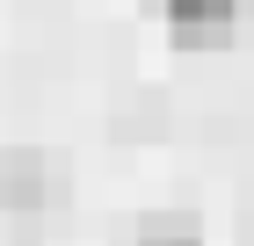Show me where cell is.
<instances>
[{
	"instance_id": "1",
	"label": "cell",
	"mask_w": 254,
	"mask_h": 246,
	"mask_svg": "<svg viewBox=\"0 0 254 246\" xmlns=\"http://www.w3.org/2000/svg\"><path fill=\"white\" fill-rule=\"evenodd\" d=\"M233 7L240 0H160V15H167L182 51H218L233 37Z\"/></svg>"
},
{
	"instance_id": "2",
	"label": "cell",
	"mask_w": 254,
	"mask_h": 246,
	"mask_svg": "<svg viewBox=\"0 0 254 246\" xmlns=\"http://www.w3.org/2000/svg\"><path fill=\"white\" fill-rule=\"evenodd\" d=\"M59 196L44 152H0V210H44Z\"/></svg>"
},
{
	"instance_id": "3",
	"label": "cell",
	"mask_w": 254,
	"mask_h": 246,
	"mask_svg": "<svg viewBox=\"0 0 254 246\" xmlns=\"http://www.w3.org/2000/svg\"><path fill=\"white\" fill-rule=\"evenodd\" d=\"M138 246H203V232H196V217H153Z\"/></svg>"
}]
</instances>
